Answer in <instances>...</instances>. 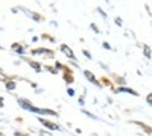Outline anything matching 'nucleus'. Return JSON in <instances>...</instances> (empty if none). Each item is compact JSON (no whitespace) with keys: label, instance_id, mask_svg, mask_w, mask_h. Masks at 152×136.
I'll return each instance as SVG.
<instances>
[{"label":"nucleus","instance_id":"9d476101","mask_svg":"<svg viewBox=\"0 0 152 136\" xmlns=\"http://www.w3.org/2000/svg\"><path fill=\"white\" fill-rule=\"evenodd\" d=\"M91 29H93V30H94L96 33H99V29L96 27V24H91Z\"/></svg>","mask_w":152,"mask_h":136},{"label":"nucleus","instance_id":"f03ea898","mask_svg":"<svg viewBox=\"0 0 152 136\" xmlns=\"http://www.w3.org/2000/svg\"><path fill=\"white\" fill-rule=\"evenodd\" d=\"M38 119H40V122H41L43 126L49 127L50 130H58V129H59L56 124H53V122H50V121H47V119H43V118H38Z\"/></svg>","mask_w":152,"mask_h":136},{"label":"nucleus","instance_id":"f3484780","mask_svg":"<svg viewBox=\"0 0 152 136\" xmlns=\"http://www.w3.org/2000/svg\"><path fill=\"white\" fill-rule=\"evenodd\" d=\"M0 136H2V135H0Z\"/></svg>","mask_w":152,"mask_h":136},{"label":"nucleus","instance_id":"9b49d317","mask_svg":"<svg viewBox=\"0 0 152 136\" xmlns=\"http://www.w3.org/2000/svg\"><path fill=\"white\" fill-rule=\"evenodd\" d=\"M40 136H50V133H47V132H40Z\"/></svg>","mask_w":152,"mask_h":136},{"label":"nucleus","instance_id":"f8f14e48","mask_svg":"<svg viewBox=\"0 0 152 136\" xmlns=\"http://www.w3.org/2000/svg\"><path fill=\"white\" fill-rule=\"evenodd\" d=\"M0 80H6V77H5L3 73H0Z\"/></svg>","mask_w":152,"mask_h":136},{"label":"nucleus","instance_id":"f257e3e1","mask_svg":"<svg viewBox=\"0 0 152 136\" xmlns=\"http://www.w3.org/2000/svg\"><path fill=\"white\" fill-rule=\"evenodd\" d=\"M18 104H20L21 107H24V109H28V110H31V112H35V114H40V109H37V107H34V106H32V103H29L28 100H23V98H20V100H18Z\"/></svg>","mask_w":152,"mask_h":136},{"label":"nucleus","instance_id":"39448f33","mask_svg":"<svg viewBox=\"0 0 152 136\" xmlns=\"http://www.w3.org/2000/svg\"><path fill=\"white\" fill-rule=\"evenodd\" d=\"M34 55H38V53H46V55H52V52L50 50H46V48H37V50L32 52Z\"/></svg>","mask_w":152,"mask_h":136},{"label":"nucleus","instance_id":"20e7f679","mask_svg":"<svg viewBox=\"0 0 152 136\" xmlns=\"http://www.w3.org/2000/svg\"><path fill=\"white\" fill-rule=\"evenodd\" d=\"M84 74H85V77H87V79H88V80H90V82H93V83H94V85H97V86H99V82H97V80H96V77H94V76H93V74H91V73H90V71H85V73H84Z\"/></svg>","mask_w":152,"mask_h":136},{"label":"nucleus","instance_id":"dca6fc26","mask_svg":"<svg viewBox=\"0 0 152 136\" xmlns=\"http://www.w3.org/2000/svg\"><path fill=\"white\" fill-rule=\"evenodd\" d=\"M3 106V100H2V98H0V107H2Z\"/></svg>","mask_w":152,"mask_h":136},{"label":"nucleus","instance_id":"423d86ee","mask_svg":"<svg viewBox=\"0 0 152 136\" xmlns=\"http://www.w3.org/2000/svg\"><path fill=\"white\" fill-rule=\"evenodd\" d=\"M119 92H129V94H132V95H138L135 91H132V89H129V88H120Z\"/></svg>","mask_w":152,"mask_h":136},{"label":"nucleus","instance_id":"6e6552de","mask_svg":"<svg viewBox=\"0 0 152 136\" xmlns=\"http://www.w3.org/2000/svg\"><path fill=\"white\" fill-rule=\"evenodd\" d=\"M6 88L8 89H15V83L14 82H6Z\"/></svg>","mask_w":152,"mask_h":136},{"label":"nucleus","instance_id":"0eeeda50","mask_svg":"<svg viewBox=\"0 0 152 136\" xmlns=\"http://www.w3.org/2000/svg\"><path fill=\"white\" fill-rule=\"evenodd\" d=\"M29 64L35 68V71H40L41 68H40V64H37V62H34V60H29Z\"/></svg>","mask_w":152,"mask_h":136},{"label":"nucleus","instance_id":"1a4fd4ad","mask_svg":"<svg viewBox=\"0 0 152 136\" xmlns=\"http://www.w3.org/2000/svg\"><path fill=\"white\" fill-rule=\"evenodd\" d=\"M145 55H146V58H151V50L148 45H145Z\"/></svg>","mask_w":152,"mask_h":136},{"label":"nucleus","instance_id":"ddd939ff","mask_svg":"<svg viewBox=\"0 0 152 136\" xmlns=\"http://www.w3.org/2000/svg\"><path fill=\"white\" fill-rule=\"evenodd\" d=\"M148 101L152 104V94H149V95H148Z\"/></svg>","mask_w":152,"mask_h":136},{"label":"nucleus","instance_id":"7ed1b4c3","mask_svg":"<svg viewBox=\"0 0 152 136\" xmlns=\"http://www.w3.org/2000/svg\"><path fill=\"white\" fill-rule=\"evenodd\" d=\"M61 50L64 52V53H66V55H67L70 59H75V55H73V52L70 50V48H69L67 45H61Z\"/></svg>","mask_w":152,"mask_h":136},{"label":"nucleus","instance_id":"2eb2a0df","mask_svg":"<svg viewBox=\"0 0 152 136\" xmlns=\"http://www.w3.org/2000/svg\"><path fill=\"white\" fill-rule=\"evenodd\" d=\"M67 92H69V95H73V94H75V91H73V89H69Z\"/></svg>","mask_w":152,"mask_h":136},{"label":"nucleus","instance_id":"4468645a","mask_svg":"<svg viewBox=\"0 0 152 136\" xmlns=\"http://www.w3.org/2000/svg\"><path fill=\"white\" fill-rule=\"evenodd\" d=\"M84 55H85V56H87V58H91V55H90V53H88V52H87V50H84Z\"/></svg>","mask_w":152,"mask_h":136}]
</instances>
